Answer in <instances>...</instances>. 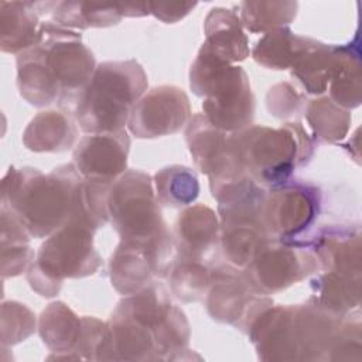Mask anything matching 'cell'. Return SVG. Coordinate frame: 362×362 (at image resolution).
<instances>
[{
	"label": "cell",
	"mask_w": 362,
	"mask_h": 362,
	"mask_svg": "<svg viewBox=\"0 0 362 362\" xmlns=\"http://www.w3.org/2000/svg\"><path fill=\"white\" fill-rule=\"evenodd\" d=\"M129 146L126 130L86 136L74 151L75 167L85 180L113 184L126 168Z\"/></svg>",
	"instance_id": "obj_12"
},
{
	"label": "cell",
	"mask_w": 362,
	"mask_h": 362,
	"mask_svg": "<svg viewBox=\"0 0 362 362\" xmlns=\"http://www.w3.org/2000/svg\"><path fill=\"white\" fill-rule=\"evenodd\" d=\"M107 212L122 240L148 243L168 232L146 173L130 170L110 187Z\"/></svg>",
	"instance_id": "obj_7"
},
{
	"label": "cell",
	"mask_w": 362,
	"mask_h": 362,
	"mask_svg": "<svg viewBox=\"0 0 362 362\" xmlns=\"http://www.w3.org/2000/svg\"><path fill=\"white\" fill-rule=\"evenodd\" d=\"M320 212V191L303 182H284L264 194L262 218L269 235L281 242L300 236Z\"/></svg>",
	"instance_id": "obj_8"
},
{
	"label": "cell",
	"mask_w": 362,
	"mask_h": 362,
	"mask_svg": "<svg viewBox=\"0 0 362 362\" xmlns=\"http://www.w3.org/2000/svg\"><path fill=\"white\" fill-rule=\"evenodd\" d=\"M171 272V290L184 301L199 300L211 283V274L197 260L182 257Z\"/></svg>",
	"instance_id": "obj_28"
},
{
	"label": "cell",
	"mask_w": 362,
	"mask_h": 362,
	"mask_svg": "<svg viewBox=\"0 0 362 362\" xmlns=\"http://www.w3.org/2000/svg\"><path fill=\"white\" fill-rule=\"evenodd\" d=\"M339 58V47L325 45L310 40L308 45L300 52L291 65L296 76L310 93L327 90Z\"/></svg>",
	"instance_id": "obj_17"
},
{
	"label": "cell",
	"mask_w": 362,
	"mask_h": 362,
	"mask_svg": "<svg viewBox=\"0 0 362 362\" xmlns=\"http://www.w3.org/2000/svg\"><path fill=\"white\" fill-rule=\"evenodd\" d=\"M307 120L315 137L328 143L342 140L346 136L351 124L348 110L338 106L328 96L311 100L308 103Z\"/></svg>",
	"instance_id": "obj_26"
},
{
	"label": "cell",
	"mask_w": 362,
	"mask_h": 362,
	"mask_svg": "<svg viewBox=\"0 0 362 362\" xmlns=\"http://www.w3.org/2000/svg\"><path fill=\"white\" fill-rule=\"evenodd\" d=\"M218 219L205 205L185 209L175 225V246L184 259L201 262L218 245Z\"/></svg>",
	"instance_id": "obj_13"
},
{
	"label": "cell",
	"mask_w": 362,
	"mask_h": 362,
	"mask_svg": "<svg viewBox=\"0 0 362 362\" xmlns=\"http://www.w3.org/2000/svg\"><path fill=\"white\" fill-rule=\"evenodd\" d=\"M146 89L147 76L136 61L99 64L78 96L75 119L90 134L123 130Z\"/></svg>",
	"instance_id": "obj_3"
},
{
	"label": "cell",
	"mask_w": 362,
	"mask_h": 362,
	"mask_svg": "<svg viewBox=\"0 0 362 362\" xmlns=\"http://www.w3.org/2000/svg\"><path fill=\"white\" fill-rule=\"evenodd\" d=\"M325 272L361 277V233L352 228H327L313 242Z\"/></svg>",
	"instance_id": "obj_14"
},
{
	"label": "cell",
	"mask_w": 362,
	"mask_h": 362,
	"mask_svg": "<svg viewBox=\"0 0 362 362\" xmlns=\"http://www.w3.org/2000/svg\"><path fill=\"white\" fill-rule=\"evenodd\" d=\"M157 201L168 206H184L195 201L199 192L198 178L188 167L171 165L156 174Z\"/></svg>",
	"instance_id": "obj_25"
},
{
	"label": "cell",
	"mask_w": 362,
	"mask_h": 362,
	"mask_svg": "<svg viewBox=\"0 0 362 362\" xmlns=\"http://www.w3.org/2000/svg\"><path fill=\"white\" fill-rule=\"evenodd\" d=\"M296 10L293 1H245L240 21L252 33L273 31L290 24Z\"/></svg>",
	"instance_id": "obj_27"
},
{
	"label": "cell",
	"mask_w": 362,
	"mask_h": 362,
	"mask_svg": "<svg viewBox=\"0 0 362 362\" xmlns=\"http://www.w3.org/2000/svg\"><path fill=\"white\" fill-rule=\"evenodd\" d=\"M37 3L1 1V45L4 51L28 49L38 40Z\"/></svg>",
	"instance_id": "obj_20"
},
{
	"label": "cell",
	"mask_w": 362,
	"mask_h": 362,
	"mask_svg": "<svg viewBox=\"0 0 362 362\" xmlns=\"http://www.w3.org/2000/svg\"><path fill=\"white\" fill-rule=\"evenodd\" d=\"M313 301L339 317L359 307L361 277L325 272L313 281Z\"/></svg>",
	"instance_id": "obj_19"
},
{
	"label": "cell",
	"mask_w": 362,
	"mask_h": 362,
	"mask_svg": "<svg viewBox=\"0 0 362 362\" xmlns=\"http://www.w3.org/2000/svg\"><path fill=\"white\" fill-rule=\"evenodd\" d=\"M21 95L35 106L55 100L75 107L79 93L95 72L92 52L69 28L44 23L38 40L17 59Z\"/></svg>",
	"instance_id": "obj_1"
},
{
	"label": "cell",
	"mask_w": 362,
	"mask_h": 362,
	"mask_svg": "<svg viewBox=\"0 0 362 362\" xmlns=\"http://www.w3.org/2000/svg\"><path fill=\"white\" fill-rule=\"evenodd\" d=\"M113 287L124 296L133 294L153 281L154 264L147 243L122 240L109 264Z\"/></svg>",
	"instance_id": "obj_15"
},
{
	"label": "cell",
	"mask_w": 362,
	"mask_h": 362,
	"mask_svg": "<svg viewBox=\"0 0 362 362\" xmlns=\"http://www.w3.org/2000/svg\"><path fill=\"white\" fill-rule=\"evenodd\" d=\"M206 40L202 48L222 62L242 61L249 55L247 38L235 11L212 8L205 20Z\"/></svg>",
	"instance_id": "obj_16"
},
{
	"label": "cell",
	"mask_w": 362,
	"mask_h": 362,
	"mask_svg": "<svg viewBox=\"0 0 362 362\" xmlns=\"http://www.w3.org/2000/svg\"><path fill=\"white\" fill-rule=\"evenodd\" d=\"M76 129L69 116L61 112H42L24 133V144L34 151H64L72 146Z\"/></svg>",
	"instance_id": "obj_18"
},
{
	"label": "cell",
	"mask_w": 362,
	"mask_h": 362,
	"mask_svg": "<svg viewBox=\"0 0 362 362\" xmlns=\"http://www.w3.org/2000/svg\"><path fill=\"white\" fill-rule=\"evenodd\" d=\"M95 229L75 216L54 232L40 247L28 269V281L41 296H55L65 277H83L95 273L100 257L93 249Z\"/></svg>",
	"instance_id": "obj_6"
},
{
	"label": "cell",
	"mask_w": 362,
	"mask_h": 362,
	"mask_svg": "<svg viewBox=\"0 0 362 362\" xmlns=\"http://www.w3.org/2000/svg\"><path fill=\"white\" fill-rule=\"evenodd\" d=\"M191 116L187 95L175 86L151 89L132 109L129 130L140 139L173 134L181 130Z\"/></svg>",
	"instance_id": "obj_11"
},
{
	"label": "cell",
	"mask_w": 362,
	"mask_h": 362,
	"mask_svg": "<svg viewBox=\"0 0 362 362\" xmlns=\"http://www.w3.org/2000/svg\"><path fill=\"white\" fill-rule=\"evenodd\" d=\"M243 273L249 283L262 294L288 287L318 267L317 257L291 243H266Z\"/></svg>",
	"instance_id": "obj_9"
},
{
	"label": "cell",
	"mask_w": 362,
	"mask_h": 362,
	"mask_svg": "<svg viewBox=\"0 0 362 362\" xmlns=\"http://www.w3.org/2000/svg\"><path fill=\"white\" fill-rule=\"evenodd\" d=\"M195 6L197 3H148V11L164 23H175Z\"/></svg>",
	"instance_id": "obj_29"
},
{
	"label": "cell",
	"mask_w": 362,
	"mask_h": 362,
	"mask_svg": "<svg viewBox=\"0 0 362 362\" xmlns=\"http://www.w3.org/2000/svg\"><path fill=\"white\" fill-rule=\"evenodd\" d=\"M191 88L204 96V116L222 132L249 126L255 113V98L245 71L219 61L201 48L191 66Z\"/></svg>",
	"instance_id": "obj_4"
},
{
	"label": "cell",
	"mask_w": 362,
	"mask_h": 362,
	"mask_svg": "<svg viewBox=\"0 0 362 362\" xmlns=\"http://www.w3.org/2000/svg\"><path fill=\"white\" fill-rule=\"evenodd\" d=\"M329 99L344 109H354L362 99L359 52L352 45L339 47V58L329 82Z\"/></svg>",
	"instance_id": "obj_21"
},
{
	"label": "cell",
	"mask_w": 362,
	"mask_h": 362,
	"mask_svg": "<svg viewBox=\"0 0 362 362\" xmlns=\"http://www.w3.org/2000/svg\"><path fill=\"white\" fill-rule=\"evenodd\" d=\"M40 332L49 349L69 352L79 341L82 318H78L64 303H52L41 315Z\"/></svg>",
	"instance_id": "obj_22"
},
{
	"label": "cell",
	"mask_w": 362,
	"mask_h": 362,
	"mask_svg": "<svg viewBox=\"0 0 362 362\" xmlns=\"http://www.w3.org/2000/svg\"><path fill=\"white\" fill-rule=\"evenodd\" d=\"M311 38L294 35L287 27L269 31L262 37L253 49V58L273 69H286L308 45Z\"/></svg>",
	"instance_id": "obj_24"
},
{
	"label": "cell",
	"mask_w": 362,
	"mask_h": 362,
	"mask_svg": "<svg viewBox=\"0 0 362 362\" xmlns=\"http://www.w3.org/2000/svg\"><path fill=\"white\" fill-rule=\"evenodd\" d=\"M52 18L65 28L107 27L120 21V4H99L88 1H59L52 8Z\"/></svg>",
	"instance_id": "obj_23"
},
{
	"label": "cell",
	"mask_w": 362,
	"mask_h": 362,
	"mask_svg": "<svg viewBox=\"0 0 362 362\" xmlns=\"http://www.w3.org/2000/svg\"><path fill=\"white\" fill-rule=\"evenodd\" d=\"M247 175L267 187L288 181L294 167L313 153L311 140L298 123L280 129L252 127L235 136Z\"/></svg>",
	"instance_id": "obj_5"
},
{
	"label": "cell",
	"mask_w": 362,
	"mask_h": 362,
	"mask_svg": "<svg viewBox=\"0 0 362 362\" xmlns=\"http://www.w3.org/2000/svg\"><path fill=\"white\" fill-rule=\"evenodd\" d=\"M4 178L3 204L30 236L42 238L59 229L69 218L81 174L72 164L61 165L48 175L33 168L8 173Z\"/></svg>",
	"instance_id": "obj_2"
},
{
	"label": "cell",
	"mask_w": 362,
	"mask_h": 362,
	"mask_svg": "<svg viewBox=\"0 0 362 362\" xmlns=\"http://www.w3.org/2000/svg\"><path fill=\"white\" fill-rule=\"evenodd\" d=\"M211 283L206 307L218 321L249 328L253 320L272 305V300L263 297L264 294L259 293L243 273L238 274L230 267L215 270Z\"/></svg>",
	"instance_id": "obj_10"
}]
</instances>
